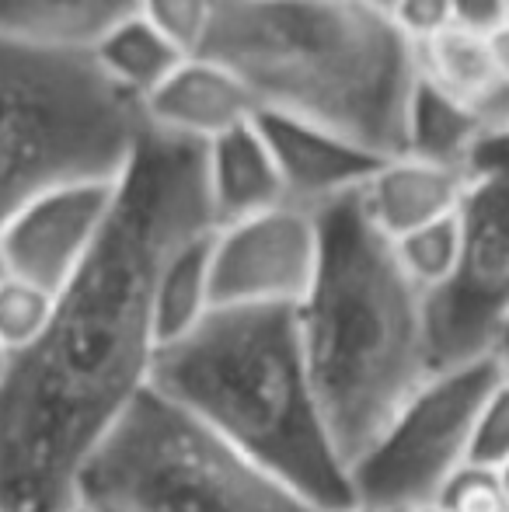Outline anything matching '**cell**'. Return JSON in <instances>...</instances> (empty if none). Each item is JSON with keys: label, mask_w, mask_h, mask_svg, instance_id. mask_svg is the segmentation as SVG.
I'll return each mask as SVG.
<instances>
[{"label": "cell", "mask_w": 509, "mask_h": 512, "mask_svg": "<svg viewBox=\"0 0 509 512\" xmlns=\"http://www.w3.org/2000/svg\"><path fill=\"white\" fill-rule=\"evenodd\" d=\"M53 310H56V293L39 290V286L25 283V279H14L0 272V345L14 359L46 335L49 321H53Z\"/></svg>", "instance_id": "obj_21"}, {"label": "cell", "mask_w": 509, "mask_h": 512, "mask_svg": "<svg viewBox=\"0 0 509 512\" xmlns=\"http://www.w3.org/2000/svg\"><path fill=\"white\" fill-rule=\"evenodd\" d=\"M140 115L157 133L206 147L217 136L255 122L258 102L227 67L206 60V56H189L140 105Z\"/></svg>", "instance_id": "obj_12"}, {"label": "cell", "mask_w": 509, "mask_h": 512, "mask_svg": "<svg viewBox=\"0 0 509 512\" xmlns=\"http://www.w3.org/2000/svg\"><path fill=\"white\" fill-rule=\"evenodd\" d=\"M321 255L318 213L283 203L213 230V310H297L314 286Z\"/></svg>", "instance_id": "obj_9"}, {"label": "cell", "mask_w": 509, "mask_h": 512, "mask_svg": "<svg viewBox=\"0 0 509 512\" xmlns=\"http://www.w3.org/2000/svg\"><path fill=\"white\" fill-rule=\"evenodd\" d=\"M203 178L213 227H231V223L252 220L258 213L290 203L276 161L255 122H245L206 143Z\"/></svg>", "instance_id": "obj_14"}, {"label": "cell", "mask_w": 509, "mask_h": 512, "mask_svg": "<svg viewBox=\"0 0 509 512\" xmlns=\"http://www.w3.org/2000/svg\"><path fill=\"white\" fill-rule=\"evenodd\" d=\"M499 377L492 356L436 370L349 467L353 509H433L443 485L471 464L478 415Z\"/></svg>", "instance_id": "obj_7"}, {"label": "cell", "mask_w": 509, "mask_h": 512, "mask_svg": "<svg viewBox=\"0 0 509 512\" xmlns=\"http://www.w3.org/2000/svg\"><path fill=\"white\" fill-rule=\"evenodd\" d=\"M461 213L436 220L429 227H419L412 234L391 241V251L398 258V269L405 279L422 293V297H436L454 283L457 269H461Z\"/></svg>", "instance_id": "obj_20"}, {"label": "cell", "mask_w": 509, "mask_h": 512, "mask_svg": "<svg viewBox=\"0 0 509 512\" xmlns=\"http://www.w3.org/2000/svg\"><path fill=\"white\" fill-rule=\"evenodd\" d=\"M468 182V168H450V164L394 154L356 192V203H360L363 216L377 234L387 237V241H398L412 230L461 213Z\"/></svg>", "instance_id": "obj_13"}, {"label": "cell", "mask_w": 509, "mask_h": 512, "mask_svg": "<svg viewBox=\"0 0 509 512\" xmlns=\"http://www.w3.org/2000/svg\"><path fill=\"white\" fill-rule=\"evenodd\" d=\"M419 512H436V509H419Z\"/></svg>", "instance_id": "obj_33"}, {"label": "cell", "mask_w": 509, "mask_h": 512, "mask_svg": "<svg viewBox=\"0 0 509 512\" xmlns=\"http://www.w3.org/2000/svg\"><path fill=\"white\" fill-rule=\"evenodd\" d=\"M321 255L297 307L300 345L325 429L346 471L436 373L426 297L356 196L318 209Z\"/></svg>", "instance_id": "obj_2"}, {"label": "cell", "mask_w": 509, "mask_h": 512, "mask_svg": "<svg viewBox=\"0 0 509 512\" xmlns=\"http://www.w3.org/2000/svg\"><path fill=\"white\" fill-rule=\"evenodd\" d=\"M367 4H370V7H377V11H384V14H387V11H391V7H394V0H367Z\"/></svg>", "instance_id": "obj_29"}, {"label": "cell", "mask_w": 509, "mask_h": 512, "mask_svg": "<svg viewBox=\"0 0 509 512\" xmlns=\"http://www.w3.org/2000/svg\"><path fill=\"white\" fill-rule=\"evenodd\" d=\"M140 133V105L91 56L0 35V230L53 185L119 178Z\"/></svg>", "instance_id": "obj_5"}, {"label": "cell", "mask_w": 509, "mask_h": 512, "mask_svg": "<svg viewBox=\"0 0 509 512\" xmlns=\"http://www.w3.org/2000/svg\"><path fill=\"white\" fill-rule=\"evenodd\" d=\"M461 203V269L454 283L426 300L436 370L489 356L499 324L509 317V157L499 133L471 161Z\"/></svg>", "instance_id": "obj_8"}, {"label": "cell", "mask_w": 509, "mask_h": 512, "mask_svg": "<svg viewBox=\"0 0 509 512\" xmlns=\"http://www.w3.org/2000/svg\"><path fill=\"white\" fill-rule=\"evenodd\" d=\"M450 7H454L457 28L478 35H492L496 28H503L509 14V0H450Z\"/></svg>", "instance_id": "obj_26"}, {"label": "cell", "mask_w": 509, "mask_h": 512, "mask_svg": "<svg viewBox=\"0 0 509 512\" xmlns=\"http://www.w3.org/2000/svg\"><path fill=\"white\" fill-rule=\"evenodd\" d=\"M471 464L496 467V471L509 464V373L499 377V384L492 387V394L482 405L475 443H471Z\"/></svg>", "instance_id": "obj_24"}, {"label": "cell", "mask_w": 509, "mask_h": 512, "mask_svg": "<svg viewBox=\"0 0 509 512\" xmlns=\"http://www.w3.org/2000/svg\"><path fill=\"white\" fill-rule=\"evenodd\" d=\"M415 74L447 98L478 112L496 133L509 129V81L489 35L454 25L415 49Z\"/></svg>", "instance_id": "obj_15"}, {"label": "cell", "mask_w": 509, "mask_h": 512, "mask_svg": "<svg viewBox=\"0 0 509 512\" xmlns=\"http://www.w3.org/2000/svg\"><path fill=\"white\" fill-rule=\"evenodd\" d=\"M387 18H391V25L398 28V35L412 49L426 46L436 35L450 32L457 25L450 0H394Z\"/></svg>", "instance_id": "obj_25"}, {"label": "cell", "mask_w": 509, "mask_h": 512, "mask_svg": "<svg viewBox=\"0 0 509 512\" xmlns=\"http://www.w3.org/2000/svg\"><path fill=\"white\" fill-rule=\"evenodd\" d=\"M353 512H394V509H363V506H356Z\"/></svg>", "instance_id": "obj_32"}, {"label": "cell", "mask_w": 509, "mask_h": 512, "mask_svg": "<svg viewBox=\"0 0 509 512\" xmlns=\"http://www.w3.org/2000/svg\"><path fill=\"white\" fill-rule=\"evenodd\" d=\"M91 60L102 70V77L119 88L126 98H133L136 105H143L189 56L161 32L150 25L143 14H133L123 25H116L95 49Z\"/></svg>", "instance_id": "obj_18"}, {"label": "cell", "mask_w": 509, "mask_h": 512, "mask_svg": "<svg viewBox=\"0 0 509 512\" xmlns=\"http://www.w3.org/2000/svg\"><path fill=\"white\" fill-rule=\"evenodd\" d=\"M196 56L231 70L258 112L401 154L415 49L367 0H217Z\"/></svg>", "instance_id": "obj_3"}, {"label": "cell", "mask_w": 509, "mask_h": 512, "mask_svg": "<svg viewBox=\"0 0 509 512\" xmlns=\"http://www.w3.org/2000/svg\"><path fill=\"white\" fill-rule=\"evenodd\" d=\"M63 512H95V509H88V506H84V502H77V499H74V506H67Z\"/></svg>", "instance_id": "obj_30"}, {"label": "cell", "mask_w": 509, "mask_h": 512, "mask_svg": "<svg viewBox=\"0 0 509 512\" xmlns=\"http://www.w3.org/2000/svg\"><path fill=\"white\" fill-rule=\"evenodd\" d=\"M11 366H14V356L4 349V345H0V391H4L7 377H11Z\"/></svg>", "instance_id": "obj_27"}, {"label": "cell", "mask_w": 509, "mask_h": 512, "mask_svg": "<svg viewBox=\"0 0 509 512\" xmlns=\"http://www.w3.org/2000/svg\"><path fill=\"white\" fill-rule=\"evenodd\" d=\"M150 391L321 512H353L349 471L304 363L297 310H213L189 338L157 349Z\"/></svg>", "instance_id": "obj_4"}, {"label": "cell", "mask_w": 509, "mask_h": 512, "mask_svg": "<svg viewBox=\"0 0 509 512\" xmlns=\"http://www.w3.org/2000/svg\"><path fill=\"white\" fill-rule=\"evenodd\" d=\"M499 478H503V492H506V512H509V464L499 467Z\"/></svg>", "instance_id": "obj_28"}, {"label": "cell", "mask_w": 509, "mask_h": 512, "mask_svg": "<svg viewBox=\"0 0 509 512\" xmlns=\"http://www.w3.org/2000/svg\"><path fill=\"white\" fill-rule=\"evenodd\" d=\"M433 509L436 512H506L503 478H499L496 467L464 464L461 471L443 485Z\"/></svg>", "instance_id": "obj_23"}, {"label": "cell", "mask_w": 509, "mask_h": 512, "mask_svg": "<svg viewBox=\"0 0 509 512\" xmlns=\"http://www.w3.org/2000/svg\"><path fill=\"white\" fill-rule=\"evenodd\" d=\"M210 244H213V230L185 241L182 248L164 262L161 279H157V293H154L157 349L189 338L192 331L213 314Z\"/></svg>", "instance_id": "obj_19"}, {"label": "cell", "mask_w": 509, "mask_h": 512, "mask_svg": "<svg viewBox=\"0 0 509 512\" xmlns=\"http://www.w3.org/2000/svg\"><path fill=\"white\" fill-rule=\"evenodd\" d=\"M119 178L63 182L28 199L0 230V272L60 297L105 234Z\"/></svg>", "instance_id": "obj_10"}, {"label": "cell", "mask_w": 509, "mask_h": 512, "mask_svg": "<svg viewBox=\"0 0 509 512\" xmlns=\"http://www.w3.org/2000/svg\"><path fill=\"white\" fill-rule=\"evenodd\" d=\"M213 4L217 0H140V14L185 56H196L213 21Z\"/></svg>", "instance_id": "obj_22"}, {"label": "cell", "mask_w": 509, "mask_h": 512, "mask_svg": "<svg viewBox=\"0 0 509 512\" xmlns=\"http://www.w3.org/2000/svg\"><path fill=\"white\" fill-rule=\"evenodd\" d=\"M210 230L203 147L143 122L105 234L0 391V512L74 506L95 446L150 387L164 262Z\"/></svg>", "instance_id": "obj_1"}, {"label": "cell", "mask_w": 509, "mask_h": 512, "mask_svg": "<svg viewBox=\"0 0 509 512\" xmlns=\"http://www.w3.org/2000/svg\"><path fill=\"white\" fill-rule=\"evenodd\" d=\"M140 0H0V35L21 46L88 56Z\"/></svg>", "instance_id": "obj_16"}, {"label": "cell", "mask_w": 509, "mask_h": 512, "mask_svg": "<svg viewBox=\"0 0 509 512\" xmlns=\"http://www.w3.org/2000/svg\"><path fill=\"white\" fill-rule=\"evenodd\" d=\"M489 136H496V129L482 115L447 98L415 74V88L405 108L401 154L433 164H450V168H471V161Z\"/></svg>", "instance_id": "obj_17"}, {"label": "cell", "mask_w": 509, "mask_h": 512, "mask_svg": "<svg viewBox=\"0 0 509 512\" xmlns=\"http://www.w3.org/2000/svg\"><path fill=\"white\" fill-rule=\"evenodd\" d=\"M499 147H503V154L509 157V133H499Z\"/></svg>", "instance_id": "obj_31"}, {"label": "cell", "mask_w": 509, "mask_h": 512, "mask_svg": "<svg viewBox=\"0 0 509 512\" xmlns=\"http://www.w3.org/2000/svg\"><path fill=\"white\" fill-rule=\"evenodd\" d=\"M95 512H321L157 391H143L77 478Z\"/></svg>", "instance_id": "obj_6"}, {"label": "cell", "mask_w": 509, "mask_h": 512, "mask_svg": "<svg viewBox=\"0 0 509 512\" xmlns=\"http://www.w3.org/2000/svg\"><path fill=\"white\" fill-rule=\"evenodd\" d=\"M255 129L262 133L272 161L283 178L286 199L318 213L321 206L356 196L387 161L384 154L349 140L318 122L283 112H258Z\"/></svg>", "instance_id": "obj_11"}]
</instances>
